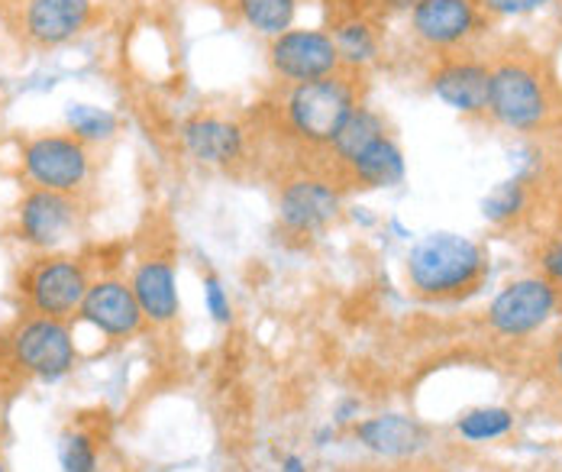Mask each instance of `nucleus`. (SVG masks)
Returning <instances> with one entry per match:
<instances>
[{"instance_id": "1", "label": "nucleus", "mask_w": 562, "mask_h": 472, "mask_svg": "<svg viewBox=\"0 0 562 472\" xmlns=\"http://www.w3.org/2000/svg\"><path fill=\"white\" fill-rule=\"evenodd\" d=\"M366 104L362 101V71L342 68L330 78L304 81V85H288L281 88L272 120L281 139L307 156L317 159L342 130V123L352 117V111Z\"/></svg>"}, {"instance_id": "2", "label": "nucleus", "mask_w": 562, "mask_h": 472, "mask_svg": "<svg viewBox=\"0 0 562 472\" xmlns=\"http://www.w3.org/2000/svg\"><path fill=\"white\" fill-rule=\"evenodd\" d=\"M485 117L510 133H550L562 117V91L550 61L527 49H502L488 59Z\"/></svg>"}, {"instance_id": "3", "label": "nucleus", "mask_w": 562, "mask_h": 472, "mask_svg": "<svg viewBox=\"0 0 562 472\" xmlns=\"http://www.w3.org/2000/svg\"><path fill=\"white\" fill-rule=\"evenodd\" d=\"M488 272V252L475 239L459 234L424 236L404 262L407 289L434 304H456L479 295Z\"/></svg>"}, {"instance_id": "4", "label": "nucleus", "mask_w": 562, "mask_h": 472, "mask_svg": "<svg viewBox=\"0 0 562 472\" xmlns=\"http://www.w3.org/2000/svg\"><path fill=\"white\" fill-rule=\"evenodd\" d=\"M342 201H346V191L334 181L330 172H324L317 162L297 166L291 176L281 178L279 191H276L279 227L297 239L324 236L339 221Z\"/></svg>"}, {"instance_id": "5", "label": "nucleus", "mask_w": 562, "mask_h": 472, "mask_svg": "<svg viewBox=\"0 0 562 472\" xmlns=\"http://www.w3.org/2000/svg\"><path fill=\"white\" fill-rule=\"evenodd\" d=\"M78 362V347L71 337V321L23 314L7 330V369L40 379L58 382L65 379Z\"/></svg>"}, {"instance_id": "6", "label": "nucleus", "mask_w": 562, "mask_h": 472, "mask_svg": "<svg viewBox=\"0 0 562 472\" xmlns=\"http://www.w3.org/2000/svg\"><path fill=\"white\" fill-rule=\"evenodd\" d=\"M91 272L85 259L78 256H58L46 252L30 262V269L20 279V295L26 304V314L71 321L78 317V307L91 289Z\"/></svg>"}, {"instance_id": "7", "label": "nucleus", "mask_w": 562, "mask_h": 472, "mask_svg": "<svg viewBox=\"0 0 562 472\" xmlns=\"http://www.w3.org/2000/svg\"><path fill=\"white\" fill-rule=\"evenodd\" d=\"M20 169L30 188L81 194L91 178V146L71 133H40L23 143Z\"/></svg>"}, {"instance_id": "8", "label": "nucleus", "mask_w": 562, "mask_h": 472, "mask_svg": "<svg viewBox=\"0 0 562 472\" xmlns=\"http://www.w3.org/2000/svg\"><path fill=\"white\" fill-rule=\"evenodd\" d=\"M178 143L184 156L198 166L236 172L252 156V130L239 117L198 111L178 126Z\"/></svg>"}, {"instance_id": "9", "label": "nucleus", "mask_w": 562, "mask_h": 472, "mask_svg": "<svg viewBox=\"0 0 562 472\" xmlns=\"http://www.w3.org/2000/svg\"><path fill=\"white\" fill-rule=\"evenodd\" d=\"M482 0H417L411 7V36L437 56L462 53L485 30Z\"/></svg>"}, {"instance_id": "10", "label": "nucleus", "mask_w": 562, "mask_h": 472, "mask_svg": "<svg viewBox=\"0 0 562 472\" xmlns=\"http://www.w3.org/2000/svg\"><path fill=\"white\" fill-rule=\"evenodd\" d=\"M266 61H269V71H272V78L279 81L281 88L330 78V75L342 71V59H339L330 30L291 26L281 36L269 40Z\"/></svg>"}, {"instance_id": "11", "label": "nucleus", "mask_w": 562, "mask_h": 472, "mask_svg": "<svg viewBox=\"0 0 562 472\" xmlns=\"http://www.w3.org/2000/svg\"><path fill=\"white\" fill-rule=\"evenodd\" d=\"M562 307V295L540 276H527L505 285L488 304V327L492 334L520 340L537 334Z\"/></svg>"}, {"instance_id": "12", "label": "nucleus", "mask_w": 562, "mask_h": 472, "mask_svg": "<svg viewBox=\"0 0 562 472\" xmlns=\"http://www.w3.org/2000/svg\"><path fill=\"white\" fill-rule=\"evenodd\" d=\"M94 0H16L13 30L30 49H58L91 26Z\"/></svg>"}, {"instance_id": "13", "label": "nucleus", "mask_w": 562, "mask_h": 472, "mask_svg": "<svg viewBox=\"0 0 562 472\" xmlns=\"http://www.w3.org/2000/svg\"><path fill=\"white\" fill-rule=\"evenodd\" d=\"M85 221V204L78 194L30 188L16 207V234L26 246L53 252Z\"/></svg>"}, {"instance_id": "14", "label": "nucleus", "mask_w": 562, "mask_h": 472, "mask_svg": "<svg viewBox=\"0 0 562 472\" xmlns=\"http://www.w3.org/2000/svg\"><path fill=\"white\" fill-rule=\"evenodd\" d=\"M488 78H492L488 59L469 56L462 49V53H450V56H437L430 75H427V85H430V94L437 101H443L456 114L485 117V111H488Z\"/></svg>"}, {"instance_id": "15", "label": "nucleus", "mask_w": 562, "mask_h": 472, "mask_svg": "<svg viewBox=\"0 0 562 472\" xmlns=\"http://www.w3.org/2000/svg\"><path fill=\"white\" fill-rule=\"evenodd\" d=\"M78 321L94 327L108 340H130V337L143 334V327H146L143 307L133 295L130 282L116 279V276L91 282L88 295L78 307Z\"/></svg>"}, {"instance_id": "16", "label": "nucleus", "mask_w": 562, "mask_h": 472, "mask_svg": "<svg viewBox=\"0 0 562 472\" xmlns=\"http://www.w3.org/2000/svg\"><path fill=\"white\" fill-rule=\"evenodd\" d=\"M352 437L362 450L382 460H411L427 447V427L407 414H372L352 424Z\"/></svg>"}, {"instance_id": "17", "label": "nucleus", "mask_w": 562, "mask_h": 472, "mask_svg": "<svg viewBox=\"0 0 562 472\" xmlns=\"http://www.w3.org/2000/svg\"><path fill=\"white\" fill-rule=\"evenodd\" d=\"M130 289L143 307L146 324L153 327H169L181 314V295H178V276H175V262L169 256H149L143 259L133 276H130Z\"/></svg>"}, {"instance_id": "18", "label": "nucleus", "mask_w": 562, "mask_h": 472, "mask_svg": "<svg viewBox=\"0 0 562 472\" xmlns=\"http://www.w3.org/2000/svg\"><path fill=\"white\" fill-rule=\"evenodd\" d=\"M404 153L394 143L392 136H379L372 146H366L352 162H346L342 169L334 172L342 191H375V188H394L404 181Z\"/></svg>"}, {"instance_id": "19", "label": "nucleus", "mask_w": 562, "mask_h": 472, "mask_svg": "<svg viewBox=\"0 0 562 472\" xmlns=\"http://www.w3.org/2000/svg\"><path fill=\"white\" fill-rule=\"evenodd\" d=\"M389 133V126H385V117L375 111V108H369V104H359L356 111H352V117L342 123V130L337 133V139L317 156V166L324 169V172H337L342 169L346 162H352L366 146H372L379 136H385Z\"/></svg>"}, {"instance_id": "20", "label": "nucleus", "mask_w": 562, "mask_h": 472, "mask_svg": "<svg viewBox=\"0 0 562 472\" xmlns=\"http://www.w3.org/2000/svg\"><path fill=\"white\" fill-rule=\"evenodd\" d=\"M330 36L337 43L342 68H349V71H366L372 61H379V56H382V33H379L375 20H369L362 13L337 20Z\"/></svg>"}, {"instance_id": "21", "label": "nucleus", "mask_w": 562, "mask_h": 472, "mask_svg": "<svg viewBox=\"0 0 562 472\" xmlns=\"http://www.w3.org/2000/svg\"><path fill=\"white\" fill-rule=\"evenodd\" d=\"M297 3L301 0H229L239 23L262 40H276L284 30L294 26Z\"/></svg>"}, {"instance_id": "22", "label": "nucleus", "mask_w": 562, "mask_h": 472, "mask_svg": "<svg viewBox=\"0 0 562 472\" xmlns=\"http://www.w3.org/2000/svg\"><path fill=\"white\" fill-rule=\"evenodd\" d=\"M537 181H540V178L524 176V172L514 176L510 181H502V184L485 198V204H482L485 221H492L495 227H514L517 221H524Z\"/></svg>"}, {"instance_id": "23", "label": "nucleus", "mask_w": 562, "mask_h": 472, "mask_svg": "<svg viewBox=\"0 0 562 472\" xmlns=\"http://www.w3.org/2000/svg\"><path fill=\"white\" fill-rule=\"evenodd\" d=\"M65 123H68V133L78 136L81 143L88 146H101V143H111L116 136V117H113L108 108H91V104H68L65 111Z\"/></svg>"}, {"instance_id": "24", "label": "nucleus", "mask_w": 562, "mask_h": 472, "mask_svg": "<svg viewBox=\"0 0 562 472\" xmlns=\"http://www.w3.org/2000/svg\"><path fill=\"white\" fill-rule=\"evenodd\" d=\"M514 430V414L507 408H472L456 420V434L472 443L498 440Z\"/></svg>"}, {"instance_id": "25", "label": "nucleus", "mask_w": 562, "mask_h": 472, "mask_svg": "<svg viewBox=\"0 0 562 472\" xmlns=\"http://www.w3.org/2000/svg\"><path fill=\"white\" fill-rule=\"evenodd\" d=\"M58 467L65 472H98L101 453L88 430H65L58 437Z\"/></svg>"}, {"instance_id": "26", "label": "nucleus", "mask_w": 562, "mask_h": 472, "mask_svg": "<svg viewBox=\"0 0 562 472\" xmlns=\"http://www.w3.org/2000/svg\"><path fill=\"white\" fill-rule=\"evenodd\" d=\"M204 307H207V314H211L214 324H221V327L233 324V301L226 295L224 282L214 272L204 276Z\"/></svg>"}, {"instance_id": "27", "label": "nucleus", "mask_w": 562, "mask_h": 472, "mask_svg": "<svg viewBox=\"0 0 562 472\" xmlns=\"http://www.w3.org/2000/svg\"><path fill=\"white\" fill-rule=\"evenodd\" d=\"M537 276L547 279V282L562 295V236L547 239V243L537 249Z\"/></svg>"}, {"instance_id": "28", "label": "nucleus", "mask_w": 562, "mask_h": 472, "mask_svg": "<svg viewBox=\"0 0 562 472\" xmlns=\"http://www.w3.org/2000/svg\"><path fill=\"white\" fill-rule=\"evenodd\" d=\"M553 0H482V7H485L488 16H524V13L543 10Z\"/></svg>"}, {"instance_id": "29", "label": "nucleus", "mask_w": 562, "mask_h": 472, "mask_svg": "<svg viewBox=\"0 0 562 472\" xmlns=\"http://www.w3.org/2000/svg\"><path fill=\"white\" fill-rule=\"evenodd\" d=\"M547 375L553 379V385L562 392V330L547 347Z\"/></svg>"}, {"instance_id": "30", "label": "nucleus", "mask_w": 562, "mask_h": 472, "mask_svg": "<svg viewBox=\"0 0 562 472\" xmlns=\"http://www.w3.org/2000/svg\"><path fill=\"white\" fill-rule=\"evenodd\" d=\"M362 417V402L359 398H339L334 408V424L337 427H352Z\"/></svg>"}, {"instance_id": "31", "label": "nucleus", "mask_w": 562, "mask_h": 472, "mask_svg": "<svg viewBox=\"0 0 562 472\" xmlns=\"http://www.w3.org/2000/svg\"><path fill=\"white\" fill-rule=\"evenodd\" d=\"M279 472H311V463L301 453H281Z\"/></svg>"}, {"instance_id": "32", "label": "nucleus", "mask_w": 562, "mask_h": 472, "mask_svg": "<svg viewBox=\"0 0 562 472\" xmlns=\"http://www.w3.org/2000/svg\"><path fill=\"white\" fill-rule=\"evenodd\" d=\"M337 440V424L330 420V424H324V427H317V434H314V447H330Z\"/></svg>"}, {"instance_id": "33", "label": "nucleus", "mask_w": 562, "mask_h": 472, "mask_svg": "<svg viewBox=\"0 0 562 472\" xmlns=\"http://www.w3.org/2000/svg\"><path fill=\"white\" fill-rule=\"evenodd\" d=\"M375 3H379V10H385V13H401V10L411 13V7H414L417 0H375Z\"/></svg>"}, {"instance_id": "34", "label": "nucleus", "mask_w": 562, "mask_h": 472, "mask_svg": "<svg viewBox=\"0 0 562 472\" xmlns=\"http://www.w3.org/2000/svg\"><path fill=\"white\" fill-rule=\"evenodd\" d=\"M550 133H553V162L562 169V117L557 120V126Z\"/></svg>"}, {"instance_id": "35", "label": "nucleus", "mask_w": 562, "mask_h": 472, "mask_svg": "<svg viewBox=\"0 0 562 472\" xmlns=\"http://www.w3.org/2000/svg\"><path fill=\"white\" fill-rule=\"evenodd\" d=\"M7 369V330H0V372Z\"/></svg>"}, {"instance_id": "36", "label": "nucleus", "mask_w": 562, "mask_h": 472, "mask_svg": "<svg viewBox=\"0 0 562 472\" xmlns=\"http://www.w3.org/2000/svg\"><path fill=\"white\" fill-rule=\"evenodd\" d=\"M0 472H7V467H3V457H0Z\"/></svg>"}]
</instances>
